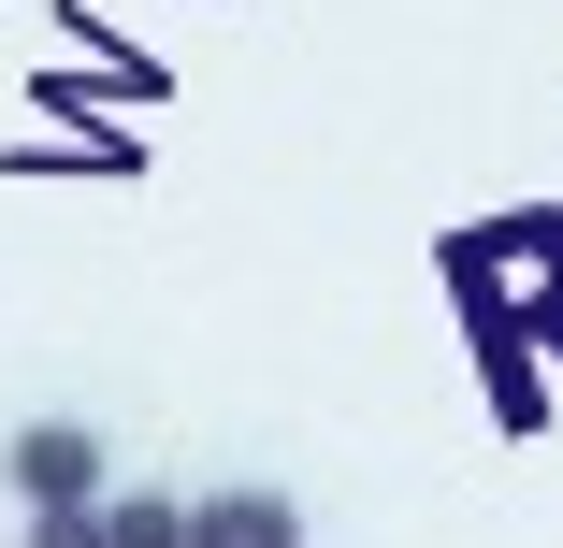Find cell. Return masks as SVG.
<instances>
[{
	"label": "cell",
	"instance_id": "1",
	"mask_svg": "<svg viewBox=\"0 0 563 548\" xmlns=\"http://www.w3.org/2000/svg\"><path fill=\"white\" fill-rule=\"evenodd\" d=\"M0 477H15V505H87L101 491V433L87 418H30L15 448H0Z\"/></svg>",
	"mask_w": 563,
	"mask_h": 548
},
{
	"label": "cell",
	"instance_id": "2",
	"mask_svg": "<svg viewBox=\"0 0 563 548\" xmlns=\"http://www.w3.org/2000/svg\"><path fill=\"white\" fill-rule=\"evenodd\" d=\"M188 548H303V505L289 491H202L188 505Z\"/></svg>",
	"mask_w": 563,
	"mask_h": 548
},
{
	"label": "cell",
	"instance_id": "3",
	"mask_svg": "<svg viewBox=\"0 0 563 548\" xmlns=\"http://www.w3.org/2000/svg\"><path fill=\"white\" fill-rule=\"evenodd\" d=\"M101 548H188V505L174 491H117L101 505Z\"/></svg>",
	"mask_w": 563,
	"mask_h": 548
},
{
	"label": "cell",
	"instance_id": "4",
	"mask_svg": "<svg viewBox=\"0 0 563 548\" xmlns=\"http://www.w3.org/2000/svg\"><path fill=\"white\" fill-rule=\"evenodd\" d=\"M30 548H101V505H30Z\"/></svg>",
	"mask_w": 563,
	"mask_h": 548
}]
</instances>
